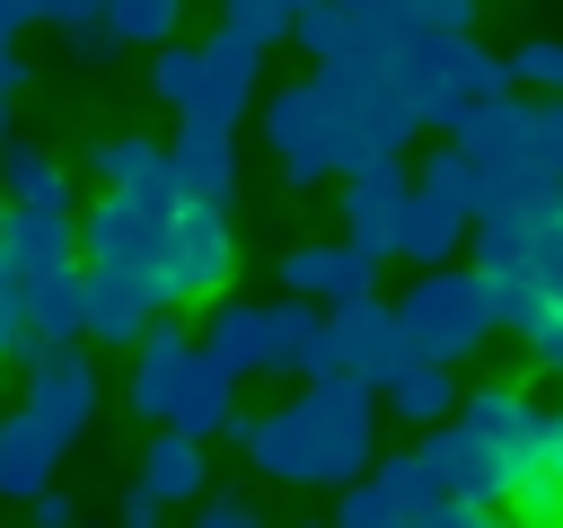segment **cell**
Returning a JSON list of instances; mask_svg holds the SVG:
<instances>
[{"label":"cell","mask_w":563,"mask_h":528,"mask_svg":"<svg viewBox=\"0 0 563 528\" xmlns=\"http://www.w3.org/2000/svg\"><path fill=\"white\" fill-rule=\"evenodd\" d=\"M369 431H378V387L352 378V370H317L273 414H229V440L273 484H343V475H361L369 466Z\"/></svg>","instance_id":"1"},{"label":"cell","mask_w":563,"mask_h":528,"mask_svg":"<svg viewBox=\"0 0 563 528\" xmlns=\"http://www.w3.org/2000/svg\"><path fill=\"white\" fill-rule=\"evenodd\" d=\"M378 70L396 79V97L413 106V123H449L466 97L510 88V62L475 44V26H396Z\"/></svg>","instance_id":"2"},{"label":"cell","mask_w":563,"mask_h":528,"mask_svg":"<svg viewBox=\"0 0 563 528\" xmlns=\"http://www.w3.org/2000/svg\"><path fill=\"white\" fill-rule=\"evenodd\" d=\"M308 79H317V97H325V150H334V176L361 167V158H378V150H405V141L422 132L413 106L396 97V79L378 70V53H334V62H317Z\"/></svg>","instance_id":"3"},{"label":"cell","mask_w":563,"mask_h":528,"mask_svg":"<svg viewBox=\"0 0 563 528\" xmlns=\"http://www.w3.org/2000/svg\"><path fill=\"white\" fill-rule=\"evenodd\" d=\"M387 308H396L413 361H449V370H457L466 352L493 343V317H484V282H475V264H466V273H457V264H413V290L387 299Z\"/></svg>","instance_id":"4"},{"label":"cell","mask_w":563,"mask_h":528,"mask_svg":"<svg viewBox=\"0 0 563 528\" xmlns=\"http://www.w3.org/2000/svg\"><path fill=\"white\" fill-rule=\"evenodd\" d=\"M167 229H176V185H167V167H158V176L106 185V202L79 220V255H88V264H114V273H158ZM158 282H167V273H158Z\"/></svg>","instance_id":"5"},{"label":"cell","mask_w":563,"mask_h":528,"mask_svg":"<svg viewBox=\"0 0 563 528\" xmlns=\"http://www.w3.org/2000/svg\"><path fill=\"white\" fill-rule=\"evenodd\" d=\"M325 352H334V370H352V378H369V387H387L396 370H413V343H405V326H396V308H387L378 290L325 308Z\"/></svg>","instance_id":"6"},{"label":"cell","mask_w":563,"mask_h":528,"mask_svg":"<svg viewBox=\"0 0 563 528\" xmlns=\"http://www.w3.org/2000/svg\"><path fill=\"white\" fill-rule=\"evenodd\" d=\"M158 308H167V282H158V273L79 264V343H132Z\"/></svg>","instance_id":"7"},{"label":"cell","mask_w":563,"mask_h":528,"mask_svg":"<svg viewBox=\"0 0 563 528\" xmlns=\"http://www.w3.org/2000/svg\"><path fill=\"white\" fill-rule=\"evenodd\" d=\"M167 185H176V202L229 211V202H238V141H229V123L185 114L176 141H167Z\"/></svg>","instance_id":"8"},{"label":"cell","mask_w":563,"mask_h":528,"mask_svg":"<svg viewBox=\"0 0 563 528\" xmlns=\"http://www.w3.org/2000/svg\"><path fill=\"white\" fill-rule=\"evenodd\" d=\"M449 493H466V502H493V510H510V466L493 458V440L475 431V422H457V414H440V422H422V449H413Z\"/></svg>","instance_id":"9"},{"label":"cell","mask_w":563,"mask_h":528,"mask_svg":"<svg viewBox=\"0 0 563 528\" xmlns=\"http://www.w3.org/2000/svg\"><path fill=\"white\" fill-rule=\"evenodd\" d=\"M264 141H273V158H282V176H290V185L334 176V150H325V97H317V79H290V88H273V97H264Z\"/></svg>","instance_id":"10"},{"label":"cell","mask_w":563,"mask_h":528,"mask_svg":"<svg viewBox=\"0 0 563 528\" xmlns=\"http://www.w3.org/2000/svg\"><path fill=\"white\" fill-rule=\"evenodd\" d=\"M229 211H202V202H176V229H167V255H158V273H167V299H211L220 282H229Z\"/></svg>","instance_id":"11"},{"label":"cell","mask_w":563,"mask_h":528,"mask_svg":"<svg viewBox=\"0 0 563 528\" xmlns=\"http://www.w3.org/2000/svg\"><path fill=\"white\" fill-rule=\"evenodd\" d=\"M26 414L70 449V440L97 422V361H88L79 343H53V352L26 370Z\"/></svg>","instance_id":"12"},{"label":"cell","mask_w":563,"mask_h":528,"mask_svg":"<svg viewBox=\"0 0 563 528\" xmlns=\"http://www.w3.org/2000/svg\"><path fill=\"white\" fill-rule=\"evenodd\" d=\"M255 70H264V44L246 35V26H211V44H202V88H194V106L185 114H211V123H229L238 132V114L255 106Z\"/></svg>","instance_id":"13"},{"label":"cell","mask_w":563,"mask_h":528,"mask_svg":"<svg viewBox=\"0 0 563 528\" xmlns=\"http://www.w3.org/2000/svg\"><path fill=\"white\" fill-rule=\"evenodd\" d=\"M405 150H378V158H361V167H343V238L352 246H369L378 264H387V229H396V202H405Z\"/></svg>","instance_id":"14"},{"label":"cell","mask_w":563,"mask_h":528,"mask_svg":"<svg viewBox=\"0 0 563 528\" xmlns=\"http://www.w3.org/2000/svg\"><path fill=\"white\" fill-rule=\"evenodd\" d=\"M255 370H273V378H317V370H334V352H325V299L282 290V299L264 308V361H255Z\"/></svg>","instance_id":"15"},{"label":"cell","mask_w":563,"mask_h":528,"mask_svg":"<svg viewBox=\"0 0 563 528\" xmlns=\"http://www.w3.org/2000/svg\"><path fill=\"white\" fill-rule=\"evenodd\" d=\"M185 370H194V334H185V326H167V317H150V326L132 334V387H123V405H132L141 422H167V405H176Z\"/></svg>","instance_id":"16"},{"label":"cell","mask_w":563,"mask_h":528,"mask_svg":"<svg viewBox=\"0 0 563 528\" xmlns=\"http://www.w3.org/2000/svg\"><path fill=\"white\" fill-rule=\"evenodd\" d=\"M62 264H70V211L62 202H9L0 211V273L35 282V273H62Z\"/></svg>","instance_id":"17"},{"label":"cell","mask_w":563,"mask_h":528,"mask_svg":"<svg viewBox=\"0 0 563 528\" xmlns=\"http://www.w3.org/2000/svg\"><path fill=\"white\" fill-rule=\"evenodd\" d=\"M457 422H475V431L493 440V458L510 466V484H519V475L537 466V449H545V405H528L519 387H475Z\"/></svg>","instance_id":"18"},{"label":"cell","mask_w":563,"mask_h":528,"mask_svg":"<svg viewBox=\"0 0 563 528\" xmlns=\"http://www.w3.org/2000/svg\"><path fill=\"white\" fill-rule=\"evenodd\" d=\"M282 290H308V299H361V290H378V255L369 246H290L282 255Z\"/></svg>","instance_id":"19"},{"label":"cell","mask_w":563,"mask_h":528,"mask_svg":"<svg viewBox=\"0 0 563 528\" xmlns=\"http://www.w3.org/2000/svg\"><path fill=\"white\" fill-rule=\"evenodd\" d=\"M466 158H519L528 150V97H510V88H493V97H466L449 123H440Z\"/></svg>","instance_id":"20"},{"label":"cell","mask_w":563,"mask_h":528,"mask_svg":"<svg viewBox=\"0 0 563 528\" xmlns=\"http://www.w3.org/2000/svg\"><path fill=\"white\" fill-rule=\"evenodd\" d=\"M457 238H466V211L440 202V194H422V185H405L396 229H387V255H405V264H449Z\"/></svg>","instance_id":"21"},{"label":"cell","mask_w":563,"mask_h":528,"mask_svg":"<svg viewBox=\"0 0 563 528\" xmlns=\"http://www.w3.org/2000/svg\"><path fill=\"white\" fill-rule=\"evenodd\" d=\"M53 466H62V440L18 405V414H0V493L9 502H26V493H44L53 484Z\"/></svg>","instance_id":"22"},{"label":"cell","mask_w":563,"mask_h":528,"mask_svg":"<svg viewBox=\"0 0 563 528\" xmlns=\"http://www.w3.org/2000/svg\"><path fill=\"white\" fill-rule=\"evenodd\" d=\"M194 352L220 361L229 378H255V361H264V299H211V334Z\"/></svg>","instance_id":"23"},{"label":"cell","mask_w":563,"mask_h":528,"mask_svg":"<svg viewBox=\"0 0 563 528\" xmlns=\"http://www.w3.org/2000/svg\"><path fill=\"white\" fill-rule=\"evenodd\" d=\"M229 387H238V378H229L220 361H202V352H194V370H185V387H176L167 422H176L185 440H211V431H229V414H238V405H229Z\"/></svg>","instance_id":"24"},{"label":"cell","mask_w":563,"mask_h":528,"mask_svg":"<svg viewBox=\"0 0 563 528\" xmlns=\"http://www.w3.org/2000/svg\"><path fill=\"white\" fill-rule=\"evenodd\" d=\"M141 484H150L158 502H194V493H202V440H185L176 422H158V440H150V458H141Z\"/></svg>","instance_id":"25"},{"label":"cell","mask_w":563,"mask_h":528,"mask_svg":"<svg viewBox=\"0 0 563 528\" xmlns=\"http://www.w3.org/2000/svg\"><path fill=\"white\" fill-rule=\"evenodd\" d=\"M378 405L405 414V422H440V414L457 405V378H449V361H413V370H396V378L378 387Z\"/></svg>","instance_id":"26"},{"label":"cell","mask_w":563,"mask_h":528,"mask_svg":"<svg viewBox=\"0 0 563 528\" xmlns=\"http://www.w3.org/2000/svg\"><path fill=\"white\" fill-rule=\"evenodd\" d=\"M475 282H484V317H493V334H519V326L545 308V290H537L528 264H493V273H475Z\"/></svg>","instance_id":"27"},{"label":"cell","mask_w":563,"mask_h":528,"mask_svg":"<svg viewBox=\"0 0 563 528\" xmlns=\"http://www.w3.org/2000/svg\"><path fill=\"white\" fill-rule=\"evenodd\" d=\"M88 167H97L106 185H132V176H158V167H167V141H150V132H106V141L88 150Z\"/></svg>","instance_id":"28"},{"label":"cell","mask_w":563,"mask_h":528,"mask_svg":"<svg viewBox=\"0 0 563 528\" xmlns=\"http://www.w3.org/2000/svg\"><path fill=\"white\" fill-rule=\"evenodd\" d=\"M325 9H334L343 53H387V35L405 26V9H396V0H325Z\"/></svg>","instance_id":"29"},{"label":"cell","mask_w":563,"mask_h":528,"mask_svg":"<svg viewBox=\"0 0 563 528\" xmlns=\"http://www.w3.org/2000/svg\"><path fill=\"white\" fill-rule=\"evenodd\" d=\"M519 264L537 273V290L563 308V202L554 211H528V238H519Z\"/></svg>","instance_id":"30"},{"label":"cell","mask_w":563,"mask_h":528,"mask_svg":"<svg viewBox=\"0 0 563 528\" xmlns=\"http://www.w3.org/2000/svg\"><path fill=\"white\" fill-rule=\"evenodd\" d=\"M0 185H9V202H62L70 211V185L44 150H0Z\"/></svg>","instance_id":"31"},{"label":"cell","mask_w":563,"mask_h":528,"mask_svg":"<svg viewBox=\"0 0 563 528\" xmlns=\"http://www.w3.org/2000/svg\"><path fill=\"white\" fill-rule=\"evenodd\" d=\"M413 185H422V194H440V202H457V211H475V202H484V167H475L457 141H449V150H431Z\"/></svg>","instance_id":"32"},{"label":"cell","mask_w":563,"mask_h":528,"mask_svg":"<svg viewBox=\"0 0 563 528\" xmlns=\"http://www.w3.org/2000/svg\"><path fill=\"white\" fill-rule=\"evenodd\" d=\"M176 9H185V0H106V26H114L123 44H167V35H176Z\"/></svg>","instance_id":"33"},{"label":"cell","mask_w":563,"mask_h":528,"mask_svg":"<svg viewBox=\"0 0 563 528\" xmlns=\"http://www.w3.org/2000/svg\"><path fill=\"white\" fill-rule=\"evenodd\" d=\"M150 88H158V106H194V88H202V44H167L158 62H150Z\"/></svg>","instance_id":"34"},{"label":"cell","mask_w":563,"mask_h":528,"mask_svg":"<svg viewBox=\"0 0 563 528\" xmlns=\"http://www.w3.org/2000/svg\"><path fill=\"white\" fill-rule=\"evenodd\" d=\"M334 528H396V510H387V493H378V475H369V466L334 484Z\"/></svg>","instance_id":"35"},{"label":"cell","mask_w":563,"mask_h":528,"mask_svg":"<svg viewBox=\"0 0 563 528\" xmlns=\"http://www.w3.org/2000/svg\"><path fill=\"white\" fill-rule=\"evenodd\" d=\"M528 158L563 176V88H545V97L528 106Z\"/></svg>","instance_id":"36"},{"label":"cell","mask_w":563,"mask_h":528,"mask_svg":"<svg viewBox=\"0 0 563 528\" xmlns=\"http://www.w3.org/2000/svg\"><path fill=\"white\" fill-rule=\"evenodd\" d=\"M510 510H519V519H545V528H554V519H563V475L528 466V475L510 484Z\"/></svg>","instance_id":"37"},{"label":"cell","mask_w":563,"mask_h":528,"mask_svg":"<svg viewBox=\"0 0 563 528\" xmlns=\"http://www.w3.org/2000/svg\"><path fill=\"white\" fill-rule=\"evenodd\" d=\"M510 79H528V88H563V35L519 44V53H510Z\"/></svg>","instance_id":"38"},{"label":"cell","mask_w":563,"mask_h":528,"mask_svg":"<svg viewBox=\"0 0 563 528\" xmlns=\"http://www.w3.org/2000/svg\"><path fill=\"white\" fill-rule=\"evenodd\" d=\"M519 343L537 352V370H554V378H563V308H554V299H545V308L519 326Z\"/></svg>","instance_id":"39"},{"label":"cell","mask_w":563,"mask_h":528,"mask_svg":"<svg viewBox=\"0 0 563 528\" xmlns=\"http://www.w3.org/2000/svg\"><path fill=\"white\" fill-rule=\"evenodd\" d=\"M290 9H299V0H229V26H246L255 44H282V26H290Z\"/></svg>","instance_id":"40"},{"label":"cell","mask_w":563,"mask_h":528,"mask_svg":"<svg viewBox=\"0 0 563 528\" xmlns=\"http://www.w3.org/2000/svg\"><path fill=\"white\" fill-rule=\"evenodd\" d=\"M62 35H70V53H79V62H88V70H106V62H114V53H123V35H114V26H106V18H79V26H62Z\"/></svg>","instance_id":"41"},{"label":"cell","mask_w":563,"mask_h":528,"mask_svg":"<svg viewBox=\"0 0 563 528\" xmlns=\"http://www.w3.org/2000/svg\"><path fill=\"white\" fill-rule=\"evenodd\" d=\"M194 519L202 528H255V502L246 493H194Z\"/></svg>","instance_id":"42"},{"label":"cell","mask_w":563,"mask_h":528,"mask_svg":"<svg viewBox=\"0 0 563 528\" xmlns=\"http://www.w3.org/2000/svg\"><path fill=\"white\" fill-rule=\"evenodd\" d=\"M26 510H35V528H70V519H79V502H70V493H53V484H44V493H26Z\"/></svg>","instance_id":"43"},{"label":"cell","mask_w":563,"mask_h":528,"mask_svg":"<svg viewBox=\"0 0 563 528\" xmlns=\"http://www.w3.org/2000/svg\"><path fill=\"white\" fill-rule=\"evenodd\" d=\"M44 26H79V18H106V0H26Z\"/></svg>","instance_id":"44"},{"label":"cell","mask_w":563,"mask_h":528,"mask_svg":"<svg viewBox=\"0 0 563 528\" xmlns=\"http://www.w3.org/2000/svg\"><path fill=\"white\" fill-rule=\"evenodd\" d=\"M114 510H123V528H150V519H158L167 502H158L150 484H123V502H114Z\"/></svg>","instance_id":"45"},{"label":"cell","mask_w":563,"mask_h":528,"mask_svg":"<svg viewBox=\"0 0 563 528\" xmlns=\"http://www.w3.org/2000/svg\"><path fill=\"white\" fill-rule=\"evenodd\" d=\"M537 466H545V475H563V414H545V449H537Z\"/></svg>","instance_id":"46"},{"label":"cell","mask_w":563,"mask_h":528,"mask_svg":"<svg viewBox=\"0 0 563 528\" xmlns=\"http://www.w3.org/2000/svg\"><path fill=\"white\" fill-rule=\"evenodd\" d=\"M0 88H26V62L9 53V35H0Z\"/></svg>","instance_id":"47"},{"label":"cell","mask_w":563,"mask_h":528,"mask_svg":"<svg viewBox=\"0 0 563 528\" xmlns=\"http://www.w3.org/2000/svg\"><path fill=\"white\" fill-rule=\"evenodd\" d=\"M0 132H9V88H0Z\"/></svg>","instance_id":"48"}]
</instances>
